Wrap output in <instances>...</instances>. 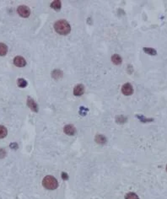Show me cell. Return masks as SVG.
<instances>
[{"mask_svg":"<svg viewBox=\"0 0 167 199\" xmlns=\"http://www.w3.org/2000/svg\"><path fill=\"white\" fill-rule=\"evenodd\" d=\"M122 92L125 95H131L134 93V88H133L132 85L129 83L124 84L122 87Z\"/></svg>","mask_w":167,"mask_h":199,"instance_id":"obj_4","label":"cell"},{"mask_svg":"<svg viewBox=\"0 0 167 199\" xmlns=\"http://www.w3.org/2000/svg\"><path fill=\"white\" fill-rule=\"evenodd\" d=\"M6 156V151L5 149H0V159H3Z\"/></svg>","mask_w":167,"mask_h":199,"instance_id":"obj_21","label":"cell"},{"mask_svg":"<svg viewBox=\"0 0 167 199\" xmlns=\"http://www.w3.org/2000/svg\"><path fill=\"white\" fill-rule=\"evenodd\" d=\"M166 170H167V166H166Z\"/></svg>","mask_w":167,"mask_h":199,"instance_id":"obj_24","label":"cell"},{"mask_svg":"<svg viewBox=\"0 0 167 199\" xmlns=\"http://www.w3.org/2000/svg\"><path fill=\"white\" fill-rule=\"evenodd\" d=\"M79 113H80V115H82V116H85L86 115V113H87V111H89L87 108H85V107H80V109H79Z\"/></svg>","mask_w":167,"mask_h":199,"instance_id":"obj_19","label":"cell"},{"mask_svg":"<svg viewBox=\"0 0 167 199\" xmlns=\"http://www.w3.org/2000/svg\"><path fill=\"white\" fill-rule=\"evenodd\" d=\"M42 184H43L44 187L48 189V190H55L58 186L57 181L56 180L55 177H53L52 176L45 177V178L43 179V181H42Z\"/></svg>","mask_w":167,"mask_h":199,"instance_id":"obj_2","label":"cell"},{"mask_svg":"<svg viewBox=\"0 0 167 199\" xmlns=\"http://www.w3.org/2000/svg\"><path fill=\"white\" fill-rule=\"evenodd\" d=\"M51 7L55 10H59L61 9V2L59 0H56V1H53L52 3H51Z\"/></svg>","mask_w":167,"mask_h":199,"instance_id":"obj_12","label":"cell"},{"mask_svg":"<svg viewBox=\"0 0 167 199\" xmlns=\"http://www.w3.org/2000/svg\"><path fill=\"white\" fill-rule=\"evenodd\" d=\"M111 61H112V63L114 64L119 65V64L122 63V57L119 55H117V54H114L111 57Z\"/></svg>","mask_w":167,"mask_h":199,"instance_id":"obj_9","label":"cell"},{"mask_svg":"<svg viewBox=\"0 0 167 199\" xmlns=\"http://www.w3.org/2000/svg\"><path fill=\"white\" fill-rule=\"evenodd\" d=\"M10 148H11L12 149H14V150H16L18 149V144H16V143H12L10 144Z\"/></svg>","mask_w":167,"mask_h":199,"instance_id":"obj_22","label":"cell"},{"mask_svg":"<svg viewBox=\"0 0 167 199\" xmlns=\"http://www.w3.org/2000/svg\"><path fill=\"white\" fill-rule=\"evenodd\" d=\"M27 105H28V106H29L34 112H37V111H38L37 104H36L31 97H28V99H27Z\"/></svg>","mask_w":167,"mask_h":199,"instance_id":"obj_8","label":"cell"},{"mask_svg":"<svg viewBox=\"0 0 167 199\" xmlns=\"http://www.w3.org/2000/svg\"><path fill=\"white\" fill-rule=\"evenodd\" d=\"M84 92H85V87L83 85H78L74 89V95L76 96L82 95L84 94Z\"/></svg>","mask_w":167,"mask_h":199,"instance_id":"obj_7","label":"cell"},{"mask_svg":"<svg viewBox=\"0 0 167 199\" xmlns=\"http://www.w3.org/2000/svg\"><path fill=\"white\" fill-rule=\"evenodd\" d=\"M14 64L15 66L21 67L25 66L26 61H25V59L23 57H21V56H16V57L14 58Z\"/></svg>","mask_w":167,"mask_h":199,"instance_id":"obj_5","label":"cell"},{"mask_svg":"<svg viewBox=\"0 0 167 199\" xmlns=\"http://www.w3.org/2000/svg\"><path fill=\"white\" fill-rule=\"evenodd\" d=\"M62 178H63V180H67V179H68V175H67L66 172H63V173H62Z\"/></svg>","mask_w":167,"mask_h":199,"instance_id":"obj_23","label":"cell"},{"mask_svg":"<svg viewBox=\"0 0 167 199\" xmlns=\"http://www.w3.org/2000/svg\"><path fill=\"white\" fill-rule=\"evenodd\" d=\"M8 134V131H7V128L3 126H1L0 125V138H3L7 136Z\"/></svg>","mask_w":167,"mask_h":199,"instance_id":"obj_13","label":"cell"},{"mask_svg":"<svg viewBox=\"0 0 167 199\" xmlns=\"http://www.w3.org/2000/svg\"><path fill=\"white\" fill-rule=\"evenodd\" d=\"M95 142H96L97 144H105L106 143V137L103 136V135H100V134L95 136Z\"/></svg>","mask_w":167,"mask_h":199,"instance_id":"obj_10","label":"cell"},{"mask_svg":"<svg viewBox=\"0 0 167 199\" xmlns=\"http://www.w3.org/2000/svg\"><path fill=\"white\" fill-rule=\"evenodd\" d=\"M64 133L67 134V135H74L75 133H76V129L74 127V126H73L72 124H68V125H66L64 127Z\"/></svg>","mask_w":167,"mask_h":199,"instance_id":"obj_6","label":"cell"},{"mask_svg":"<svg viewBox=\"0 0 167 199\" xmlns=\"http://www.w3.org/2000/svg\"><path fill=\"white\" fill-rule=\"evenodd\" d=\"M62 72L60 70H54L52 72V77L54 78H59L62 76Z\"/></svg>","mask_w":167,"mask_h":199,"instance_id":"obj_18","label":"cell"},{"mask_svg":"<svg viewBox=\"0 0 167 199\" xmlns=\"http://www.w3.org/2000/svg\"><path fill=\"white\" fill-rule=\"evenodd\" d=\"M138 117V119L143 122H150V121H153V119H146L144 117H141V116H137Z\"/></svg>","mask_w":167,"mask_h":199,"instance_id":"obj_20","label":"cell"},{"mask_svg":"<svg viewBox=\"0 0 167 199\" xmlns=\"http://www.w3.org/2000/svg\"><path fill=\"white\" fill-rule=\"evenodd\" d=\"M27 81L24 78H19L18 79V86L20 88H25L27 86Z\"/></svg>","mask_w":167,"mask_h":199,"instance_id":"obj_15","label":"cell"},{"mask_svg":"<svg viewBox=\"0 0 167 199\" xmlns=\"http://www.w3.org/2000/svg\"><path fill=\"white\" fill-rule=\"evenodd\" d=\"M54 29L60 35H67L71 31L70 25L64 20H57L54 24Z\"/></svg>","mask_w":167,"mask_h":199,"instance_id":"obj_1","label":"cell"},{"mask_svg":"<svg viewBox=\"0 0 167 199\" xmlns=\"http://www.w3.org/2000/svg\"><path fill=\"white\" fill-rule=\"evenodd\" d=\"M17 12L21 17H24V18H27L31 14V10L27 6H25V5L19 6L17 9Z\"/></svg>","mask_w":167,"mask_h":199,"instance_id":"obj_3","label":"cell"},{"mask_svg":"<svg viewBox=\"0 0 167 199\" xmlns=\"http://www.w3.org/2000/svg\"><path fill=\"white\" fill-rule=\"evenodd\" d=\"M116 121H117V122L120 123V124H123L124 122H127V117H123V116H118V117H117Z\"/></svg>","mask_w":167,"mask_h":199,"instance_id":"obj_17","label":"cell"},{"mask_svg":"<svg viewBox=\"0 0 167 199\" xmlns=\"http://www.w3.org/2000/svg\"><path fill=\"white\" fill-rule=\"evenodd\" d=\"M125 199H139V198L138 197V195H136L134 192H129L126 195Z\"/></svg>","mask_w":167,"mask_h":199,"instance_id":"obj_16","label":"cell"},{"mask_svg":"<svg viewBox=\"0 0 167 199\" xmlns=\"http://www.w3.org/2000/svg\"><path fill=\"white\" fill-rule=\"evenodd\" d=\"M8 52V46L4 43L0 42V56H5Z\"/></svg>","mask_w":167,"mask_h":199,"instance_id":"obj_11","label":"cell"},{"mask_svg":"<svg viewBox=\"0 0 167 199\" xmlns=\"http://www.w3.org/2000/svg\"><path fill=\"white\" fill-rule=\"evenodd\" d=\"M144 51H145V52H146L147 54H149V55H156V51L154 49V48H149V47H145L144 48Z\"/></svg>","mask_w":167,"mask_h":199,"instance_id":"obj_14","label":"cell"}]
</instances>
